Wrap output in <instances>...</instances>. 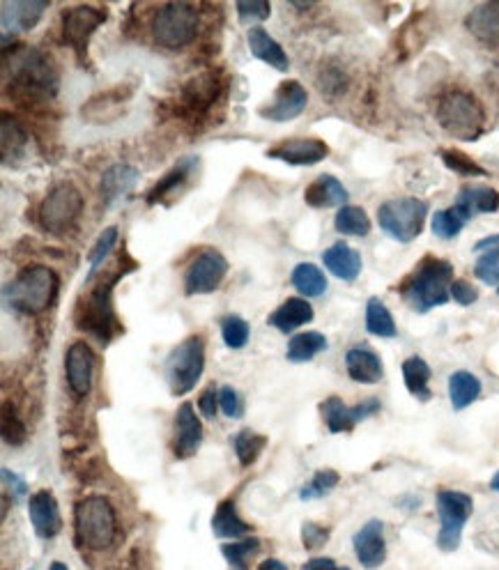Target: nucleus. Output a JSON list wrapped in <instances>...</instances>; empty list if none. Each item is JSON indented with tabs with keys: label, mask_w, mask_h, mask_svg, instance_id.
<instances>
[{
	"label": "nucleus",
	"mask_w": 499,
	"mask_h": 570,
	"mask_svg": "<svg viewBox=\"0 0 499 570\" xmlns=\"http://www.w3.org/2000/svg\"><path fill=\"white\" fill-rule=\"evenodd\" d=\"M235 10L242 23L265 21V19H270L272 5L267 3V0H251V3H235Z\"/></svg>",
	"instance_id": "49"
},
{
	"label": "nucleus",
	"mask_w": 499,
	"mask_h": 570,
	"mask_svg": "<svg viewBox=\"0 0 499 570\" xmlns=\"http://www.w3.org/2000/svg\"><path fill=\"white\" fill-rule=\"evenodd\" d=\"M474 511L470 495L458 490L437 492V515H440V534H437V548L442 552H456L463 541V529Z\"/></svg>",
	"instance_id": "10"
},
{
	"label": "nucleus",
	"mask_w": 499,
	"mask_h": 570,
	"mask_svg": "<svg viewBox=\"0 0 499 570\" xmlns=\"http://www.w3.org/2000/svg\"><path fill=\"white\" fill-rule=\"evenodd\" d=\"M49 570H69L65 564H60V561H53V564L49 566Z\"/></svg>",
	"instance_id": "58"
},
{
	"label": "nucleus",
	"mask_w": 499,
	"mask_h": 570,
	"mask_svg": "<svg viewBox=\"0 0 499 570\" xmlns=\"http://www.w3.org/2000/svg\"><path fill=\"white\" fill-rule=\"evenodd\" d=\"M311 320H313V306L302 297H290L288 302H283L279 308H276L267 322L279 331H283V334H290V331L309 325Z\"/></svg>",
	"instance_id": "29"
},
{
	"label": "nucleus",
	"mask_w": 499,
	"mask_h": 570,
	"mask_svg": "<svg viewBox=\"0 0 499 570\" xmlns=\"http://www.w3.org/2000/svg\"><path fill=\"white\" fill-rule=\"evenodd\" d=\"M341 481V476L339 472H334V469H320V472L313 474V479L304 485L302 495L304 502H309V499H320V497H325L327 492H332L336 485H339Z\"/></svg>",
	"instance_id": "43"
},
{
	"label": "nucleus",
	"mask_w": 499,
	"mask_h": 570,
	"mask_svg": "<svg viewBox=\"0 0 499 570\" xmlns=\"http://www.w3.org/2000/svg\"><path fill=\"white\" fill-rule=\"evenodd\" d=\"M334 228L336 233L348 237H366L371 233V219H368V214L362 210V207L345 205L341 207L339 214H336Z\"/></svg>",
	"instance_id": "39"
},
{
	"label": "nucleus",
	"mask_w": 499,
	"mask_h": 570,
	"mask_svg": "<svg viewBox=\"0 0 499 570\" xmlns=\"http://www.w3.org/2000/svg\"><path fill=\"white\" fill-rule=\"evenodd\" d=\"M327 345V338L320 331H302V334L290 338L286 357L293 364H306V361L316 359L320 352H325Z\"/></svg>",
	"instance_id": "32"
},
{
	"label": "nucleus",
	"mask_w": 499,
	"mask_h": 570,
	"mask_svg": "<svg viewBox=\"0 0 499 570\" xmlns=\"http://www.w3.org/2000/svg\"><path fill=\"white\" fill-rule=\"evenodd\" d=\"M58 295V274L46 265H28L5 285V302L17 313H42Z\"/></svg>",
	"instance_id": "3"
},
{
	"label": "nucleus",
	"mask_w": 499,
	"mask_h": 570,
	"mask_svg": "<svg viewBox=\"0 0 499 570\" xmlns=\"http://www.w3.org/2000/svg\"><path fill=\"white\" fill-rule=\"evenodd\" d=\"M454 283V265L442 258L426 256L401 285V295L414 311L428 313L435 306L447 304Z\"/></svg>",
	"instance_id": "2"
},
{
	"label": "nucleus",
	"mask_w": 499,
	"mask_h": 570,
	"mask_svg": "<svg viewBox=\"0 0 499 570\" xmlns=\"http://www.w3.org/2000/svg\"><path fill=\"white\" fill-rule=\"evenodd\" d=\"M138 177L141 173L136 168L127 164H115L109 171L102 175V187H99V194H102V205L111 207L118 203L120 198H125L129 191L136 187Z\"/></svg>",
	"instance_id": "27"
},
{
	"label": "nucleus",
	"mask_w": 499,
	"mask_h": 570,
	"mask_svg": "<svg viewBox=\"0 0 499 570\" xmlns=\"http://www.w3.org/2000/svg\"><path fill=\"white\" fill-rule=\"evenodd\" d=\"M380 407L378 398H368L364 403L348 407L339 396H332L322 403V419H325L329 433H350L352 428H357V423L378 414Z\"/></svg>",
	"instance_id": "15"
},
{
	"label": "nucleus",
	"mask_w": 499,
	"mask_h": 570,
	"mask_svg": "<svg viewBox=\"0 0 499 570\" xmlns=\"http://www.w3.org/2000/svg\"><path fill=\"white\" fill-rule=\"evenodd\" d=\"M329 148L325 141L318 138H290V141L276 143L272 150H267V157L283 161L288 166H313L327 159Z\"/></svg>",
	"instance_id": "18"
},
{
	"label": "nucleus",
	"mask_w": 499,
	"mask_h": 570,
	"mask_svg": "<svg viewBox=\"0 0 499 570\" xmlns=\"http://www.w3.org/2000/svg\"><path fill=\"white\" fill-rule=\"evenodd\" d=\"M83 212V196L74 184L53 187L40 205V223L46 233L65 235Z\"/></svg>",
	"instance_id": "11"
},
{
	"label": "nucleus",
	"mask_w": 499,
	"mask_h": 570,
	"mask_svg": "<svg viewBox=\"0 0 499 570\" xmlns=\"http://www.w3.org/2000/svg\"><path fill=\"white\" fill-rule=\"evenodd\" d=\"M28 515L33 522L35 534L40 538H56L63 529V518H60V508L56 497L51 492H37L28 502Z\"/></svg>",
	"instance_id": "22"
},
{
	"label": "nucleus",
	"mask_w": 499,
	"mask_h": 570,
	"mask_svg": "<svg viewBox=\"0 0 499 570\" xmlns=\"http://www.w3.org/2000/svg\"><path fill=\"white\" fill-rule=\"evenodd\" d=\"M249 334L251 329L247 320H242L240 315H226L221 320V336H224V343L230 350H242L249 343Z\"/></svg>",
	"instance_id": "42"
},
{
	"label": "nucleus",
	"mask_w": 499,
	"mask_h": 570,
	"mask_svg": "<svg viewBox=\"0 0 499 570\" xmlns=\"http://www.w3.org/2000/svg\"><path fill=\"white\" fill-rule=\"evenodd\" d=\"M290 283L304 297H322L327 292V276L313 263H299L290 274Z\"/></svg>",
	"instance_id": "37"
},
{
	"label": "nucleus",
	"mask_w": 499,
	"mask_h": 570,
	"mask_svg": "<svg viewBox=\"0 0 499 570\" xmlns=\"http://www.w3.org/2000/svg\"><path fill=\"white\" fill-rule=\"evenodd\" d=\"M233 449H235V456L237 460H240V465L242 467H249L253 465V462L258 460L260 453H263L265 449V444H267V439L263 435H258V433H253V430H240L233 439Z\"/></svg>",
	"instance_id": "41"
},
{
	"label": "nucleus",
	"mask_w": 499,
	"mask_h": 570,
	"mask_svg": "<svg viewBox=\"0 0 499 570\" xmlns=\"http://www.w3.org/2000/svg\"><path fill=\"white\" fill-rule=\"evenodd\" d=\"M456 205L474 217V214H488L499 210V191L493 187H465L456 198Z\"/></svg>",
	"instance_id": "33"
},
{
	"label": "nucleus",
	"mask_w": 499,
	"mask_h": 570,
	"mask_svg": "<svg viewBox=\"0 0 499 570\" xmlns=\"http://www.w3.org/2000/svg\"><path fill=\"white\" fill-rule=\"evenodd\" d=\"M76 538L88 550L111 548L118 534V520L109 499L104 495H92L81 499L74 508Z\"/></svg>",
	"instance_id": "6"
},
{
	"label": "nucleus",
	"mask_w": 499,
	"mask_h": 570,
	"mask_svg": "<svg viewBox=\"0 0 499 570\" xmlns=\"http://www.w3.org/2000/svg\"><path fill=\"white\" fill-rule=\"evenodd\" d=\"M226 274L228 260L219 251L205 249L191 260L187 274H184V292L189 297L207 295V292H214L224 283Z\"/></svg>",
	"instance_id": "14"
},
{
	"label": "nucleus",
	"mask_w": 499,
	"mask_h": 570,
	"mask_svg": "<svg viewBox=\"0 0 499 570\" xmlns=\"http://www.w3.org/2000/svg\"><path fill=\"white\" fill-rule=\"evenodd\" d=\"M472 217L467 214L463 207H449V210H440L435 212V217L431 221V228H433V235L440 237V240H454L460 233H463L465 223L470 221Z\"/></svg>",
	"instance_id": "38"
},
{
	"label": "nucleus",
	"mask_w": 499,
	"mask_h": 570,
	"mask_svg": "<svg viewBox=\"0 0 499 570\" xmlns=\"http://www.w3.org/2000/svg\"><path fill=\"white\" fill-rule=\"evenodd\" d=\"M322 263H325V267L336 279L348 283L357 281V276L362 274V256L345 242H336L334 246H329V249L322 253Z\"/></svg>",
	"instance_id": "26"
},
{
	"label": "nucleus",
	"mask_w": 499,
	"mask_h": 570,
	"mask_svg": "<svg viewBox=\"0 0 499 570\" xmlns=\"http://www.w3.org/2000/svg\"><path fill=\"white\" fill-rule=\"evenodd\" d=\"M442 159H444V164H447V168H451V171L458 175H465V177H486L488 175L486 168H481L477 161L467 157L465 152L444 150Z\"/></svg>",
	"instance_id": "46"
},
{
	"label": "nucleus",
	"mask_w": 499,
	"mask_h": 570,
	"mask_svg": "<svg viewBox=\"0 0 499 570\" xmlns=\"http://www.w3.org/2000/svg\"><path fill=\"white\" fill-rule=\"evenodd\" d=\"M115 244H118V228L111 226V228H106L104 233L97 237V244L92 246V251H90V256H88L90 272H95V269L102 265L106 258L111 256V251L115 249Z\"/></svg>",
	"instance_id": "47"
},
{
	"label": "nucleus",
	"mask_w": 499,
	"mask_h": 570,
	"mask_svg": "<svg viewBox=\"0 0 499 570\" xmlns=\"http://www.w3.org/2000/svg\"><path fill=\"white\" fill-rule=\"evenodd\" d=\"M196 164H198V161L194 157L180 159L178 164H175L171 171H168L164 177H161V180L155 184V187L148 191V196H145V200H148V205L161 203V200L171 196L173 191H178L182 184H187L191 173H194Z\"/></svg>",
	"instance_id": "30"
},
{
	"label": "nucleus",
	"mask_w": 499,
	"mask_h": 570,
	"mask_svg": "<svg viewBox=\"0 0 499 570\" xmlns=\"http://www.w3.org/2000/svg\"><path fill=\"white\" fill-rule=\"evenodd\" d=\"M258 548H260L258 538H244V541L224 545V548H221V552H224L226 561L235 570H247L249 568V559L258 552Z\"/></svg>",
	"instance_id": "44"
},
{
	"label": "nucleus",
	"mask_w": 499,
	"mask_h": 570,
	"mask_svg": "<svg viewBox=\"0 0 499 570\" xmlns=\"http://www.w3.org/2000/svg\"><path fill=\"white\" fill-rule=\"evenodd\" d=\"M5 90L21 104H44L58 95L60 79L51 58L37 49H14L5 53Z\"/></svg>",
	"instance_id": "1"
},
{
	"label": "nucleus",
	"mask_w": 499,
	"mask_h": 570,
	"mask_svg": "<svg viewBox=\"0 0 499 570\" xmlns=\"http://www.w3.org/2000/svg\"><path fill=\"white\" fill-rule=\"evenodd\" d=\"M435 118L449 136L467 143L477 141L483 132V122H486L479 99L465 90L444 92L437 102Z\"/></svg>",
	"instance_id": "5"
},
{
	"label": "nucleus",
	"mask_w": 499,
	"mask_h": 570,
	"mask_svg": "<svg viewBox=\"0 0 499 570\" xmlns=\"http://www.w3.org/2000/svg\"><path fill=\"white\" fill-rule=\"evenodd\" d=\"M366 331L380 338L396 336V322L394 318H391L389 308L382 304L378 297L368 299V304H366Z\"/></svg>",
	"instance_id": "40"
},
{
	"label": "nucleus",
	"mask_w": 499,
	"mask_h": 570,
	"mask_svg": "<svg viewBox=\"0 0 499 570\" xmlns=\"http://www.w3.org/2000/svg\"><path fill=\"white\" fill-rule=\"evenodd\" d=\"M49 10L46 0H5L0 5V26H3V42L17 33L33 30L40 23L42 14Z\"/></svg>",
	"instance_id": "16"
},
{
	"label": "nucleus",
	"mask_w": 499,
	"mask_h": 570,
	"mask_svg": "<svg viewBox=\"0 0 499 570\" xmlns=\"http://www.w3.org/2000/svg\"><path fill=\"white\" fill-rule=\"evenodd\" d=\"M345 368H348V375L359 384H378L382 377H385V366H382V359L373 352V348L368 345H355L345 354Z\"/></svg>",
	"instance_id": "23"
},
{
	"label": "nucleus",
	"mask_w": 499,
	"mask_h": 570,
	"mask_svg": "<svg viewBox=\"0 0 499 570\" xmlns=\"http://www.w3.org/2000/svg\"><path fill=\"white\" fill-rule=\"evenodd\" d=\"M474 251H499V235H490V237H483L481 242L474 244Z\"/></svg>",
	"instance_id": "56"
},
{
	"label": "nucleus",
	"mask_w": 499,
	"mask_h": 570,
	"mask_svg": "<svg viewBox=\"0 0 499 570\" xmlns=\"http://www.w3.org/2000/svg\"><path fill=\"white\" fill-rule=\"evenodd\" d=\"M205 371L203 336H189L166 359V380L173 396H187Z\"/></svg>",
	"instance_id": "8"
},
{
	"label": "nucleus",
	"mask_w": 499,
	"mask_h": 570,
	"mask_svg": "<svg viewBox=\"0 0 499 570\" xmlns=\"http://www.w3.org/2000/svg\"><path fill=\"white\" fill-rule=\"evenodd\" d=\"M92 371H95V354L86 343H72L65 357V373L72 396L83 398L90 391Z\"/></svg>",
	"instance_id": "21"
},
{
	"label": "nucleus",
	"mask_w": 499,
	"mask_h": 570,
	"mask_svg": "<svg viewBox=\"0 0 499 570\" xmlns=\"http://www.w3.org/2000/svg\"><path fill=\"white\" fill-rule=\"evenodd\" d=\"M224 90H226V83L221 81V74H214V72L198 74L182 88L180 111L187 115V118H194V120L205 118V115L219 104Z\"/></svg>",
	"instance_id": "13"
},
{
	"label": "nucleus",
	"mask_w": 499,
	"mask_h": 570,
	"mask_svg": "<svg viewBox=\"0 0 499 570\" xmlns=\"http://www.w3.org/2000/svg\"><path fill=\"white\" fill-rule=\"evenodd\" d=\"M490 488H493L495 492H499V472L493 476V481H490Z\"/></svg>",
	"instance_id": "59"
},
{
	"label": "nucleus",
	"mask_w": 499,
	"mask_h": 570,
	"mask_svg": "<svg viewBox=\"0 0 499 570\" xmlns=\"http://www.w3.org/2000/svg\"><path fill=\"white\" fill-rule=\"evenodd\" d=\"M428 214V205L419 198H398L387 200L385 205L378 210L380 228L385 230L389 237H394L396 242L410 244L417 240L424 230Z\"/></svg>",
	"instance_id": "9"
},
{
	"label": "nucleus",
	"mask_w": 499,
	"mask_h": 570,
	"mask_svg": "<svg viewBox=\"0 0 499 570\" xmlns=\"http://www.w3.org/2000/svg\"><path fill=\"white\" fill-rule=\"evenodd\" d=\"M341 570H350V568H341Z\"/></svg>",
	"instance_id": "60"
},
{
	"label": "nucleus",
	"mask_w": 499,
	"mask_h": 570,
	"mask_svg": "<svg viewBox=\"0 0 499 570\" xmlns=\"http://www.w3.org/2000/svg\"><path fill=\"white\" fill-rule=\"evenodd\" d=\"M28 134L21 122L10 113H3V164L12 166L17 164L19 157L26 150Z\"/></svg>",
	"instance_id": "36"
},
{
	"label": "nucleus",
	"mask_w": 499,
	"mask_h": 570,
	"mask_svg": "<svg viewBox=\"0 0 499 570\" xmlns=\"http://www.w3.org/2000/svg\"><path fill=\"white\" fill-rule=\"evenodd\" d=\"M125 274H111V279H99L76 308V327L86 331L95 341L109 343L115 334H120L118 318L113 308V288Z\"/></svg>",
	"instance_id": "4"
},
{
	"label": "nucleus",
	"mask_w": 499,
	"mask_h": 570,
	"mask_svg": "<svg viewBox=\"0 0 499 570\" xmlns=\"http://www.w3.org/2000/svg\"><path fill=\"white\" fill-rule=\"evenodd\" d=\"M219 407L228 419H240L244 414L242 398L233 387H221L219 389Z\"/></svg>",
	"instance_id": "51"
},
{
	"label": "nucleus",
	"mask_w": 499,
	"mask_h": 570,
	"mask_svg": "<svg viewBox=\"0 0 499 570\" xmlns=\"http://www.w3.org/2000/svg\"><path fill=\"white\" fill-rule=\"evenodd\" d=\"M355 554L366 570H375L385 564L387 543H385V525L380 520H371L357 531L352 538Z\"/></svg>",
	"instance_id": "20"
},
{
	"label": "nucleus",
	"mask_w": 499,
	"mask_h": 570,
	"mask_svg": "<svg viewBox=\"0 0 499 570\" xmlns=\"http://www.w3.org/2000/svg\"><path fill=\"white\" fill-rule=\"evenodd\" d=\"M451 299L458 302L460 306H472L479 299V290L474 288L470 281L458 279L451 283Z\"/></svg>",
	"instance_id": "52"
},
{
	"label": "nucleus",
	"mask_w": 499,
	"mask_h": 570,
	"mask_svg": "<svg viewBox=\"0 0 499 570\" xmlns=\"http://www.w3.org/2000/svg\"><path fill=\"white\" fill-rule=\"evenodd\" d=\"M3 481H5L7 488L12 490V497L17 499V502H21V499L28 495V485H26V481H23L21 476H17L14 472H10V469H3Z\"/></svg>",
	"instance_id": "54"
},
{
	"label": "nucleus",
	"mask_w": 499,
	"mask_h": 570,
	"mask_svg": "<svg viewBox=\"0 0 499 570\" xmlns=\"http://www.w3.org/2000/svg\"><path fill=\"white\" fill-rule=\"evenodd\" d=\"M198 33V10L196 5L175 0L157 7L152 17V37L166 49H182L194 42Z\"/></svg>",
	"instance_id": "7"
},
{
	"label": "nucleus",
	"mask_w": 499,
	"mask_h": 570,
	"mask_svg": "<svg viewBox=\"0 0 499 570\" xmlns=\"http://www.w3.org/2000/svg\"><path fill=\"white\" fill-rule=\"evenodd\" d=\"M212 531L219 538H244L251 534V525H247L240 515L233 499H226L217 506V511L212 515Z\"/></svg>",
	"instance_id": "31"
},
{
	"label": "nucleus",
	"mask_w": 499,
	"mask_h": 570,
	"mask_svg": "<svg viewBox=\"0 0 499 570\" xmlns=\"http://www.w3.org/2000/svg\"><path fill=\"white\" fill-rule=\"evenodd\" d=\"M474 274L477 279L486 285H497L499 283V251H486L474 265Z\"/></svg>",
	"instance_id": "48"
},
{
	"label": "nucleus",
	"mask_w": 499,
	"mask_h": 570,
	"mask_svg": "<svg viewBox=\"0 0 499 570\" xmlns=\"http://www.w3.org/2000/svg\"><path fill=\"white\" fill-rule=\"evenodd\" d=\"M329 541V529L316 525V522H304L302 527V543L306 550H322Z\"/></svg>",
	"instance_id": "50"
},
{
	"label": "nucleus",
	"mask_w": 499,
	"mask_h": 570,
	"mask_svg": "<svg viewBox=\"0 0 499 570\" xmlns=\"http://www.w3.org/2000/svg\"><path fill=\"white\" fill-rule=\"evenodd\" d=\"M247 44L251 49V56L258 58L260 63L279 69V72H288L290 60L286 56V51L281 49V44L276 42L265 28H260V26L251 28L247 33Z\"/></svg>",
	"instance_id": "28"
},
{
	"label": "nucleus",
	"mask_w": 499,
	"mask_h": 570,
	"mask_svg": "<svg viewBox=\"0 0 499 570\" xmlns=\"http://www.w3.org/2000/svg\"><path fill=\"white\" fill-rule=\"evenodd\" d=\"M465 26L481 44L499 46V0L481 3L467 14Z\"/></svg>",
	"instance_id": "25"
},
{
	"label": "nucleus",
	"mask_w": 499,
	"mask_h": 570,
	"mask_svg": "<svg viewBox=\"0 0 499 570\" xmlns=\"http://www.w3.org/2000/svg\"><path fill=\"white\" fill-rule=\"evenodd\" d=\"M0 421H3L0 428H3V439L7 446H21L26 442V426H23L17 407L12 403H3V419Z\"/></svg>",
	"instance_id": "45"
},
{
	"label": "nucleus",
	"mask_w": 499,
	"mask_h": 570,
	"mask_svg": "<svg viewBox=\"0 0 499 570\" xmlns=\"http://www.w3.org/2000/svg\"><path fill=\"white\" fill-rule=\"evenodd\" d=\"M302 570H341V568L336 566V561H334V559L316 557V559L306 561V564L302 566Z\"/></svg>",
	"instance_id": "55"
},
{
	"label": "nucleus",
	"mask_w": 499,
	"mask_h": 570,
	"mask_svg": "<svg viewBox=\"0 0 499 570\" xmlns=\"http://www.w3.org/2000/svg\"><path fill=\"white\" fill-rule=\"evenodd\" d=\"M481 396V380L477 375L458 371L449 377V398L454 410H465Z\"/></svg>",
	"instance_id": "35"
},
{
	"label": "nucleus",
	"mask_w": 499,
	"mask_h": 570,
	"mask_svg": "<svg viewBox=\"0 0 499 570\" xmlns=\"http://www.w3.org/2000/svg\"><path fill=\"white\" fill-rule=\"evenodd\" d=\"M258 570H288V568L283 566L279 559H267V561H263V564L258 566Z\"/></svg>",
	"instance_id": "57"
},
{
	"label": "nucleus",
	"mask_w": 499,
	"mask_h": 570,
	"mask_svg": "<svg viewBox=\"0 0 499 570\" xmlns=\"http://www.w3.org/2000/svg\"><path fill=\"white\" fill-rule=\"evenodd\" d=\"M203 444V423L196 417V410L191 403H184L175 414V435H173V453L175 458L187 460L196 456Z\"/></svg>",
	"instance_id": "19"
},
{
	"label": "nucleus",
	"mask_w": 499,
	"mask_h": 570,
	"mask_svg": "<svg viewBox=\"0 0 499 570\" xmlns=\"http://www.w3.org/2000/svg\"><path fill=\"white\" fill-rule=\"evenodd\" d=\"M348 198V189H345L343 182L334 175L316 177L304 191V203L309 207H316V210H322V207H345Z\"/></svg>",
	"instance_id": "24"
},
{
	"label": "nucleus",
	"mask_w": 499,
	"mask_h": 570,
	"mask_svg": "<svg viewBox=\"0 0 499 570\" xmlns=\"http://www.w3.org/2000/svg\"><path fill=\"white\" fill-rule=\"evenodd\" d=\"M403 380L405 387H408L410 394L426 403L431 400V389H428V382H431V366L426 364L421 357H410L403 361Z\"/></svg>",
	"instance_id": "34"
},
{
	"label": "nucleus",
	"mask_w": 499,
	"mask_h": 570,
	"mask_svg": "<svg viewBox=\"0 0 499 570\" xmlns=\"http://www.w3.org/2000/svg\"><path fill=\"white\" fill-rule=\"evenodd\" d=\"M106 21V12L92 5H74L63 10V42L76 53V58H88V42L95 30Z\"/></svg>",
	"instance_id": "12"
},
{
	"label": "nucleus",
	"mask_w": 499,
	"mask_h": 570,
	"mask_svg": "<svg viewBox=\"0 0 499 570\" xmlns=\"http://www.w3.org/2000/svg\"><path fill=\"white\" fill-rule=\"evenodd\" d=\"M217 407H219V391L214 389V384L212 387H207L201 396H198V410H201V414L205 419H214L217 417Z\"/></svg>",
	"instance_id": "53"
},
{
	"label": "nucleus",
	"mask_w": 499,
	"mask_h": 570,
	"mask_svg": "<svg viewBox=\"0 0 499 570\" xmlns=\"http://www.w3.org/2000/svg\"><path fill=\"white\" fill-rule=\"evenodd\" d=\"M306 104H309V92L302 88V83L283 81L276 88L272 102L260 106V115L272 122H288L299 118L304 113Z\"/></svg>",
	"instance_id": "17"
}]
</instances>
